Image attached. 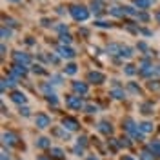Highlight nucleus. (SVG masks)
<instances>
[{
  "mask_svg": "<svg viewBox=\"0 0 160 160\" xmlns=\"http://www.w3.org/2000/svg\"><path fill=\"white\" fill-rule=\"evenodd\" d=\"M69 13L77 22H86V20L89 18V11L86 9L84 6H73L69 9Z\"/></svg>",
  "mask_w": 160,
  "mask_h": 160,
  "instance_id": "f257e3e1",
  "label": "nucleus"
},
{
  "mask_svg": "<svg viewBox=\"0 0 160 160\" xmlns=\"http://www.w3.org/2000/svg\"><path fill=\"white\" fill-rule=\"evenodd\" d=\"M66 106L71 108V109H82V108H84V102H82L80 97L69 95V97H66Z\"/></svg>",
  "mask_w": 160,
  "mask_h": 160,
  "instance_id": "f03ea898",
  "label": "nucleus"
},
{
  "mask_svg": "<svg viewBox=\"0 0 160 160\" xmlns=\"http://www.w3.org/2000/svg\"><path fill=\"white\" fill-rule=\"evenodd\" d=\"M35 124H37V128H38V129H46V128H49L51 118L46 115V113H38V115L35 117Z\"/></svg>",
  "mask_w": 160,
  "mask_h": 160,
  "instance_id": "7ed1b4c3",
  "label": "nucleus"
},
{
  "mask_svg": "<svg viewBox=\"0 0 160 160\" xmlns=\"http://www.w3.org/2000/svg\"><path fill=\"white\" fill-rule=\"evenodd\" d=\"M13 60H15V64H20V66H28L31 62L29 55L28 53H22V51H15L13 53Z\"/></svg>",
  "mask_w": 160,
  "mask_h": 160,
  "instance_id": "20e7f679",
  "label": "nucleus"
},
{
  "mask_svg": "<svg viewBox=\"0 0 160 160\" xmlns=\"http://www.w3.org/2000/svg\"><path fill=\"white\" fill-rule=\"evenodd\" d=\"M88 80H89L91 84H102V82H106V75L100 73V71H89Z\"/></svg>",
  "mask_w": 160,
  "mask_h": 160,
  "instance_id": "39448f33",
  "label": "nucleus"
},
{
  "mask_svg": "<svg viewBox=\"0 0 160 160\" xmlns=\"http://www.w3.org/2000/svg\"><path fill=\"white\" fill-rule=\"evenodd\" d=\"M57 53H58L62 58H68V60L75 58V55H77V53H75V51L69 48V46H60L58 49H57Z\"/></svg>",
  "mask_w": 160,
  "mask_h": 160,
  "instance_id": "423d86ee",
  "label": "nucleus"
},
{
  "mask_svg": "<svg viewBox=\"0 0 160 160\" xmlns=\"http://www.w3.org/2000/svg\"><path fill=\"white\" fill-rule=\"evenodd\" d=\"M62 128L68 131H77L78 129V122L75 118H71V117H66V118L62 120Z\"/></svg>",
  "mask_w": 160,
  "mask_h": 160,
  "instance_id": "0eeeda50",
  "label": "nucleus"
},
{
  "mask_svg": "<svg viewBox=\"0 0 160 160\" xmlns=\"http://www.w3.org/2000/svg\"><path fill=\"white\" fill-rule=\"evenodd\" d=\"M71 88H73V91L75 93H78V95H88V84L86 82H73L71 84Z\"/></svg>",
  "mask_w": 160,
  "mask_h": 160,
  "instance_id": "6e6552de",
  "label": "nucleus"
},
{
  "mask_svg": "<svg viewBox=\"0 0 160 160\" xmlns=\"http://www.w3.org/2000/svg\"><path fill=\"white\" fill-rule=\"evenodd\" d=\"M11 100H13L15 104L22 106V104H26V95H24L22 91H13V93H11Z\"/></svg>",
  "mask_w": 160,
  "mask_h": 160,
  "instance_id": "1a4fd4ad",
  "label": "nucleus"
},
{
  "mask_svg": "<svg viewBox=\"0 0 160 160\" xmlns=\"http://www.w3.org/2000/svg\"><path fill=\"white\" fill-rule=\"evenodd\" d=\"M2 138H4V144H9V146H15L17 144V135H13V133H4L2 135Z\"/></svg>",
  "mask_w": 160,
  "mask_h": 160,
  "instance_id": "9d476101",
  "label": "nucleus"
},
{
  "mask_svg": "<svg viewBox=\"0 0 160 160\" xmlns=\"http://www.w3.org/2000/svg\"><path fill=\"white\" fill-rule=\"evenodd\" d=\"M37 148H40V149H48V148H51V140L48 138V137H40V138L37 140Z\"/></svg>",
  "mask_w": 160,
  "mask_h": 160,
  "instance_id": "9b49d317",
  "label": "nucleus"
},
{
  "mask_svg": "<svg viewBox=\"0 0 160 160\" xmlns=\"http://www.w3.org/2000/svg\"><path fill=\"white\" fill-rule=\"evenodd\" d=\"M98 131L109 137L111 133H113V128H111V124H108V122H100V124H98Z\"/></svg>",
  "mask_w": 160,
  "mask_h": 160,
  "instance_id": "f8f14e48",
  "label": "nucleus"
},
{
  "mask_svg": "<svg viewBox=\"0 0 160 160\" xmlns=\"http://www.w3.org/2000/svg\"><path fill=\"white\" fill-rule=\"evenodd\" d=\"M111 97H113V98H117V100H122V98H126V91L115 88V89H111Z\"/></svg>",
  "mask_w": 160,
  "mask_h": 160,
  "instance_id": "ddd939ff",
  "label": "nucleus"
},
{
  "mask_svg": "<svg viewBox=\"0 0 160 160\" xmlns=\"http://www.w3.org/2000/svg\"><path fill=\"white\" fill-rule=\"evenodd\" d=\"M91 9L95 11L97 15H100V13H102V9H104V4H102L100 0H93V2H91Z\"/></svg>",
  "mask_w": 160,
  "mask_h": 160,
  "instance_id": "4468645a",
  "label": "nucleus"
},
{
  "mask_svg": "<svg viewBox=\"0 0 160 160\" xmlns=\"http://www.w3.org/2000/svg\"><path fill=\"white\" fill-rule=\"evenodd\" d=\"M135 53H133V49L131 48H128V46H122V49H120V57L122 58H131Z\"/></svg>",
  "mask_w": 160,
  "mask_h": 160,
  "instance_id": "2eb2a0df",
  "label": "nucleus"
},
{
  "mask_svg": "<svg viewBox=\"0 0 160 160\" xmlns=\"http://www.w3.org/2000/svg\"><path fill=\"white\" fill-rule=\"evenodd\" d=\"M133 4H135L137 8H140V9H148L153 2H151V0H133Z\"/></svg>",
  "mask_w": 160,
  "mask_h": 160,
  "instance_id": "dca6fc26",
  "label": "nucleus"
},
{
  "mask_svg": "<svg viewBox=\"0 0 160 160\" xmlns=\"http://www.w3.org/2000/svg\"><path fill=\"white\" fill-rule=\"evenodd\" d=\"M109 13L113 17H124V15H126V13H124V8H120V6H111Z\"/></svg>",
  "mask_w": 160,
  "mask_h": 160,
  "instance_id": "f3484780",
  "label": "nucleus"
},
{
  "mask_svg": "<svg viewBox=\"0 0 160 160\" xmlns=\"http://www.w3.org/2000/svg\"><path fill=\"white\" fill-rule=\"evenodd\" d=\"M120 49H122L120 44H109V46H108V53H109V55H120Z\"/></svg>",
  "mask_w": 160,
  "mask_h": 160,
  "instance_id": "a211bd4d",
  "label": "nucleus"
},
{
  "mask_svg": "<svg viewBox=\"0 0 160 160\" xmlns=\"http://www.w3.org/2000/svg\"><path fill=\"white\" fill-rule=\"evenodd\" d=\"M149 149L153 155H160V142L158 140H153V142H149Z\"/></svg>",
  "mask_w": 160,
  "mask_h": 160,
  "instance_id": "6ab92c4d",
  "label": "nucleus"
},
{
  "mask_svg": "<svg viewBox=\"0 0 160 160\" xmlns=\"http://www.w3.org/2000/svg\"><path fill=\"white\" fill-rule=\"evenodd\" d=\"M77 71H78V66H77V64H68L66 69H64V73H66V75H77Z\"/></svg>",
  "mask_w": 160,
  "mask_h": 160,
  "instance_id": "aec40b11",
  "label": "nucleus"
},
{
  "mask_svg": "<svg viewBox=\"0 0 160 160\" xmlns=\"http://www.w3.org/2000/svg\"><path fill=\"white\" fill-rule=\"evenodd\" d=\"M138 128L142 133H151L153 131V124L151 122H142V124H138Z\"/></svg>",
  "mask_w": 160,
  "mask_h": 160,
  "instance_id": "412c9836",
  "label": "nucleus"
},
{
  "mask_svg": "<svg viewBox=\"0 0 160 160\" xmlns=\"http://www.w3.org/2000/svg\"><path fill=\"white\" fill-rule=\"evenodd\" d=\"M49 149H51V157L53 158H64V151L60 148H49Z\"/></svg>",
  "mask_w": 160,
  "mask_h": 160,
  "instance_id": "4be33fe9",
  "label": "nucleus"
},
{
  "mask_svg": "<svg viewBox=\"0 0 160 160\" xmlns=\"http://www.w3.org/2000/svg\"><path fill=\"white\" fill-rule=\"evenodd\" d=\"M124 71H126V75H129V77H133V75H137V73H138V69H137V68H135L133 64H128Z\"/></svg>",
  "mask_w": 160,
  "mask_h": 160,
  "instance_id": "5701e85b",
  "label": "nucleus"
},
{
  "mask_svg": "<svg viewBox=\"0 0 160 160\" xmlns=\"http://www.w3.org/2000/svg\"><path fill=\"white\" fill-rule=\"evenodd\" d=\"M60 42H62V46H69L71 44V37L68 33H64V35H60Z\"/></svg>",
  "mask_w": 160,
  "mask_h": 160,
  "instance_id": "b1692460",
  "label": "nucleus"
},
{
  "mask_svg": "<svg viewBox=\"0 0 160 160\" xmlns=\"http://www.w3.org/2000/svg\"><path fill=\"white\" fill-rule=\"evenodd\" d=\"M124 13H126V15H138L133 6H126V8H124Z\"/></svg>",
  "mask_w": 160,
  "mask_h": 160,
  "instance_id": "393cba45",
  "label": "nucleus"
},
{
  "mask_svg": "<svg viewBox=\"0 0 160 160\" xmlns=\"http://www.w3.org/2000/svg\"><path fill=\"white\" fill-rule=\"evenodd\" d=\"M153 108H151L149 104H142V113H144V115H151V113H153Z\"/></svg>",
  "mask_w": 160,
  "mask_h": 160,
  "instance_id": "a878e982",
  "label": "nucleus"
},
{
  "mask_svg": "<svg viewBox=\"0 0 160 160\" xmlns=\"http://www.w3.org/2000/svg\"><path fill=\"white\" fill-rule=\"evenodd\" d=\"M95 26H97V28H111L109 22H102V20H97V22H95Z\"/></svg>",
  "mask_w": 160,
  "mask_h": 160,
  "instance_id": "bb28decb",
  "label": "nucleus"
},
{
  "mask_svg": "<svg viewBox=\"0 0 160 160\" xmlns=\"http://www.w3.org/2000/svg\"><path fill=\"white\" fill-rule=\"evenodd\" d=\"M128 88H129V91H133V93H140V88L137 86V84H133V82L128 84Z\"/></svg>",
  "mask_w": 160,
  "mask_h": 160,
  "instance_id": "cd10ccee",
  "label": "nucleus"
},
{
  "mask_svg": "<svg viewBox=\"0 0 160 160\" xmlns=\"http://www.w3.org/2000/svg\"><path fill=\"white\" fill-rule=\"evenodd\" d=\"M9 37H11V31L8 29L6 26H4V28H2V38L6 40V38H9Z\"/></svg>",
  "mask_w": 160,
  "mask_h": 160,
  "instance_id": "c85d7f7f",
  "label": "nucleus"
},
{
  "mask_svg": "<svg viewBox=\"0 0 160 160\" xmlns=\"http://www.w3.org/2000/svg\"><path fill=\"white\" fill-rule=\"evenodd\" d=\"M46 97H48V102H49V104H53V106H57V104H58V100H57L55 95H46Z\"/></svg>",
  "mask_w": 160,
  "mask_h": 160,
  "instance_id": "c756f323",
  "label": "nucleus"
},
{
  "mask_svg": "<svg viewBox=\"0 0 160 160\" xmlns=\"http://www.w3.org/2000/svg\"><path fill=\"white\" fill-rule=\"evenodd\" d=\"M142 160H153V155H151L149 151H142V157H140Z\"/></svg>",
  "mask_w": 160,
  "mask_h": 160,
  "instance_id": "7c9ffc66",
  "label": "nucleus"
},
{
  "mask_svg": "<svg viewBox=\"0 0 160 160\" xmlns=\"http://www.w3.org/2000/svg\"><path fill=\"white\" fill-rule=\"evenodd\" d=\"M137 18L142 20V22H148V20H149V15H146V13H138V15H137Z\"/></svg>",
  "mask_w": 160,
  "mask_h": 160,
  "instance_id": "2f4dec72",
  "label": "nucleus"
},
{
  "mask_svg": "<svg viewBox=\"0 0 160 160\" xmlns=\"http://www.w3.org/2000/svg\"><path fill=\"white\" fill-rule=\"evenodd\" d=\"M33 71L38 75H46V69H42V66H33Z\"/></svg>",
  "mask_w": 160,
  "mask_h": 160,
  "instance_id": "473e14b6",
  "label": "nucleus"
},
{
  "mask_svg": "<svg viewBox=\"0 0 160 160\" xmlns=\"http://www.w3.org/2000/svg\"><path fill=\"white\" fill-rule=\"evenodd\" d=\"M78 146L86 148V146H88V138H86V137H78Z\"/></svg>",
  "mask_w": 160,
  "mask_h": 160,
  "instance_id": "72a5a7b5",
  "label": "nucleus"
},
{
  "mask_svg": "<svg viewBox=\"0 0 160 160\" xmlns=\"http://www.w3.org/2000/svg\"><path fill=\"white\" fill-rule=\"evenodd\" d=\"M20 115H24V117H29V108H26V106L22 108V106H20Z\"/></svg>",
  "mask_w": 160,
  "mask_h": 160,
  "instance_id": "f704fd0d",
  "label": "nucleus"
},
{
  "mask_svg": "<svg viewBox=\"0 0 160 160\" xmlns=\"http://www.w3.org/2000/svg\"><path fill=\"white\" fill-rule=\"evenodd\" d=\"M75 153H77L78 157H82V155H84V148H80V146H77V148H75Z\"/></svg>",
  "mask_w": 160,
  "mask_h": 160,
  "instance_id": "c9c22d12",
  "label": "nucleus"
},
{
  "mask_svg": "<svg viewBox=\"0 0 160 160\" xmlns=\"http://www.w3.org/2000/svg\"><path fill=\"white\" fill-rule=\"evenodd\" d=\"M86 111H88V113H97V108H95V106H88Z\"/></svg>",
  "mask_w": 160,
  "mask_h": 160,
  "instance_id": "e433bc0d",
  "label": "nucleus"
},
{
  "mask_svg": "<svg viewBox=\"0 0 160 160\" xmlns=\"http://www.w3.org/2000/svg\"><path fill=\"white\" fill-rule=\"evenodd\" d=\"M138 49H142V51H148V46H146L144 42H140V44H138Z\"/></svg>",
  "mask_w": 160,
  "mask_h": 160,
  "instance_id": "4c0bfd02",
  "label": "nucleus"
},
{
  "mask_svg": "<svg viewBox=\"0 0 160 160\" xmlns=\"http://www.w3.org/2000/svg\"><path fill=\"white\" fill-rule=\"evenodd\" d=\"M51 80H53V84H60V77H51Z\"/></svg>",
  "mask_w": 160,
  "mask_h": 160,
  "instance_id": "58836bf2",
  "label": "nucleus"
},
{
  "mask_svg": "<svg viewBox=\"0 0 160 160\" xmlns=\"http://www.w3.org/2000/svg\"><path fill=\"white\" fill-rule=\"evenodd\" d=\"M120 160H135V158H133V157H129V155H126V157H122Z\"/></svg>",
  "mask_w": 160,
  "mask_h": 160,
  "instance_id": "ea45409f",
  "label": "nucleus"
},
{
  "mask_svg": "<svg viewBox=\"0 0 160 160\" xmlns=\"http://www.w3.org/2000/svg\"><path fill=\"white\" fill-rule=\"evenodd\" d=\"M88 160H98L97 157H88Z\"/></svg>",
  "mask_w": 160,
  "mask_h": 160,
  "instance_id": "a19ab883",
  "label": "nucleus"
},
{
  "mask_svg": "<svg viewBox=\"0 0 160 160\" xmlns=\"http://www.w3.org/2000/svg\"><path fill=\"white\" fill-rule=\"evenodd\" d=\"M157 20H158V22H160V11H158V13H157Z\"/></svg>",
  "mask_w": 160,
  "mask_h": 160,
  "instance_id": "79ce46f5",
  "label": "nucleus"
},
{
  "mask_svg": "<svg viewBox=\"0 0 160 160\" xmlns=\"http://www.w3.org/2000/svg\"><path fill=\"white\" fill-rule=\"evenodd\" d=\"M38 160H49V158H46V157H40V158Z\"/></svg>",
  "mask_w": 160,
  "mask_h": 160,
  "instance_id": "37998d69",
  "label": "nucleus"
},
{
  "mask_svg": "<svg viewBox=\"0 0 160 160\" xmlns=\"http://www.w3.org/2000/svg\"><path fill=\"white\" fill-rule=\"evenodd\" d=\"M11 2H20V0H11Z\"/></svg>",
  "mask_w": 160,
  "mask_h": 160,
  "instance_id": "c03bdc74",
  "label": "nucleus"
}]
</instances>
